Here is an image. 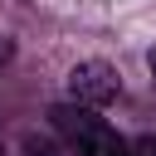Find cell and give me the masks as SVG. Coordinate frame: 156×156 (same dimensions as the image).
<instances>
[{
  "mask_svg": "<svg viewBox=\"0 0 156 156\" xmlns=\"http://www.w3.org/2000/svg\"><path fill=\"white\" fill-rule=\"evenodd\" d=\"M49 122L63 136V151L68 156H132V146L117 136V127H107L93 107L58 102V107H49Z\"/></svg>",
  "mask_w": 156,
  "mask_h": 156,
  "instance_id": "cell-1",
  "label": "cell"
},
{
  "mask_svg": "<svg viewBox=\"0 0 156 156\" xmlns=\"http://www.w3.org/2000/svg\"><path fill=\"white\" fill-rule=\"evenodd\" d=\"M117 93H122V78H117V68L107 58H83V63L68 68V102H78V107H93L98 112Z\"/></svg>",
  "mask_w": 156,
  "mask_h": 156,
  "instance_id": "cell-2",
  "label": "cell"
},
{
  "mask_svg": "<svg viewBox=\"0 0 156 156\" xmlns=\"http://www.w3.org/2000/svg\"><path fill=\"white\" fill-rule=\"evenodd\" d=\"M20 151H24V156H68V151H58V146H54L49 136H39V132H29Z\"/></svg>",
  "mask_w": 156,
  "mask_h": 156,
  "instance_id": "cell-3",
  "label": "cell"
},
{
  "mask_svg": "<svg viewBox=\"0 0 156 156\" xmlns=\"http://www.w3.org/2000/svg\"><path fill=\"white\" fill-rule=\"evenodd\" d=\"M132 156H156V136H141V141H132Z\"/></svg>",
  "mask_w": 156,
  "mask_h": 156,
  "instance_id": "cell-4",
  "label": "cell"
},
{
  "mask_svg": "<svg viewBox=\"0 0 156 156\" xmlns=\"http://www.w3.org/2000/svg\"><path fill=\"white\" fill-rule=\"evenodd\" d=\"M146 68H151V78H156V44L146 49Z\"/></svg>",
  "mask_w": 156,
  "mask_h": 156,
  "instance_id": "cell-5",
  "label": "cell"
},
{
  "mask_svg": "<svg viewBox=\"0 0 156 156\" xmlns=\"http://www.w3.org/2000/svg\"><path fill=\"white\" fill-rule=\"evenodd\" d=\"M10 54H15V49H10V39H0V63H5Z\"/></svg>",
  "mask_w": 156,
  "mask_h": 156,
  "instance_id": "cell-6",
  "label": "cell"
}]
</instances>
